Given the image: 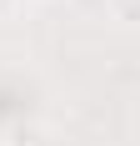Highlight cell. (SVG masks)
Segmentation results:
<instances>
[{
    "instance_id": "1",
    "label": "cell",
    "mask_w": 140,
    "mask_h": 146,
    "mask_svg": "<svg viewBox=\"0 0 140 146\" xmlns=\"http://www.w3.org/2000/svg\"><path fill=\"white\" fill-rule=\"evenodd\" d=\"M0 146H60V131L45 126V121H15Z\"/></svg>"
},
{
    "instance_id": "2",
    "label": "cell",
    "mask_w": 140,
    "mask_h": 146,
    "mask_svg": "<svg viewBox=\"0 0 140 146\" xmlns=\"http://www.w3.org/2000/svg\"><path fill=\"white\" fill-rule=\"evenodd\" d=\"M110 5L115 20H125V25H140V0H105Z\"/></svg>"
}]
</instances>
